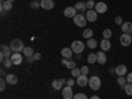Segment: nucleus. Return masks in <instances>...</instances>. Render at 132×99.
I'll use <instances>...</instances> for the list:
<instances>
[{
    "label": "nucleus",
    "mask_w": 132,
    "mask_h": 99,
    "mask_svg": "<svg viewBox=\"0 0 132 99\" xmlns=\"http://www.w3.org/2000/svg\"><path fill=\"white\" fill-rule=\"evenodd\" d=\"M11 49H12V52L13 53H20V52H23L24 50V42H23V40H20V38H15V40H12L11 41Z\"/></svg>",
    "instance_id": "nucleus-1"
},
{
    "label": "nucleus",
    "mask_w": 132,
    "mask_h": 99,
    "mask_svg": "<svg viewBox=\"0 0 132 99\" xmlns=\"http://www.w3.org/2000/svg\"><path fill=\"white\" fill-rule=\"evenodd\" d=\"M101 85H102V82L98 75H93L91 78H89V86L91 87V90H94V91L99 90L101 89Z\"/></svg>",
    "instance_id": "nucleus-2"
},
{
    "label": "nucleus",
    "mask_w": 132,
    "mask_h": 99,
    "mask_svg": "<svg viewBox=\"0 0 132 99\" xmlns=\"http://www.w3.org/2000/svg\"><path fill=\"white\" fill-rule=\"evenodd\" d=\"M83 49H85V44H83L82 41L75 40V41L71 42V50H73L75 54H81V53L83 52Z\"/></svg>",
    "instance_id": "nucleus-3"
},
{
    "label": "nucleus",
    "mask_w": 132,
    "mask_h": 99,
    "mask_svg": "<svg viewBox=\"0 0 132 99\" xmlns=\"http://www.w3.org/2000/svg\"><path fill=\"white\" fill-rule=\"evenodd\" d=\"M73 21H74V24H75L77 27L83 28V27L86 25V23H87V19H86V16H83L82 13H81V15L77 13V15L73 17Z\"/></svg>",
    "instance_id": "nucleus-4"
},
{
    "label": "nucleus",
    "mask_w": 132,
    "mask_h": 99,
    "mask_svg": "<svg viewBox=\"0 0 132 99\" xmlns=\"http://www.w3.org/2000/svg\"><path fill=\"white\" fill-rule=\"evenodd\" d=\"M12 49H11V46H7V45H2V52H0V58H2V61L4 58H11V56H12Z\"/></svg>",
    "instance_id": "nucleus-5"
},
{
    "label": "nucleus",
    "mask_w": 132,
    "mask_h": 99,
    "mask_svg": "<svg viewBox=\"0 0 132 99\" xmlns=\"http://www.w3.org/2000/svg\"><path fill=\"white\" fill-rule=\"evenodd\" d=\"M119 40H120V44H122L123 46H129L131 42H132V36L129 33H123Z\"/></svg>",
    "instance_id": "nucleus-6"
},
{
    "label": "nucleus",
    "mask_w": 132,
    "mask_h": 99,
    "mask_svg": "<svg viewBox=\"0 0 132 99\" xmlns=\"http://www.w3.org/2000/svg\"><path fill=\"white\" fill-rule=\"evenodd\" d=\"M86 19H87V21H90V23H94V21H96V19H98V12L95 9H89L86 12Z\"/></svg>",
    "instance_id": "nucleus-7"
},
{
    "label": "nucleus",
    "mask_w": 132,
    "mask_h": 99,
    "mask_svg": "<svg viewBox=\"0 0 132 99\" xmlns=\"http://www.w3.org/2000/svg\"><path fill=\"white\" fill-rule=\"evenodd\" d=\"M62 96H63V99H73V96H74L73 87H70V86L63 87L62 89Z\"/></svg>",
    "instance_id": "nucleus-8"
},
{
    "label": "nucleus",
    "mask_w": 132,
    "mask_h": 99,
    "mask_svg": "<svg viewBox=\"0 0 132 99\" xmlns=\"http://www.w3.org/2000/svg\"><path fill=\"white\" fill-rule=\"evenodd\" d=\"M63 15L66 17H69V19H73L75 15H77V9L75 7H66L65 11H63Z\"/></svg>",
    "instance_id": "nucleus-9"
},
{
    "label": "nucleus",
    "mask_w": 132,
    "mask_h": 99,
    "mask_svg": "<svg viewBox=\"0 0 132 99\" xmlns=\"http://www.w3.org/2000/svg\"><path fill=\"white\" fill-rule=\"evenodd\" d=\"M65 83H66L65 79H54V81L52 82V87H53L54 90H62Z\"/></svg>",
    "instance_id": "nucleus-10"
},
{
    "label": "nucleus",
    "mask_w": 132,
    "mask_h": 99,
    "mask_svg": "<svg viewBox=\"0 0 132 99\" xmlns=\"http://www.w3.org/2000/svg\"><path fill=\"white\" fill-rule=\"evenodd\" d=\"M77 85L78 86H81V87H85L86 85H89V78H87V77L85 75V74H81L78 78H77Z\"/></svg>",
    "instance_id": "nucleus-11"
},
{
    "label": "nucleus",
    "mask_w": 132,
    "mask_h": 99,
    "mask_svg": "<svg viewBox=\"0 0 132 99\" xmlns=\"http://www.w3.org/2000/svg\"><path fill=\"white\" fill-rule=\"evenodd\" d=\"M40 3H41V8L42 9L49 11V9L54 8V2H53V0H42V2H40Z\"/></svg>",
    "instance_id": "nucleus-12"
},
{
    "label": "nucleus",
    "mask_w": 132,
    "mask_h": 99,
    "mask_svg": "<svg viewBox=\"0 0 132 99\" xmlns=\"http://www.w3.org/2000/svg\"><path fill=\"white\" fill-rule=\"evenodd\" d=\"M115 73L119 75V77H124L127 74V66L126 65H118L116 69H115Z\"/></svg>",
    "instance_id": "nucleus-13"
},
{
    "label": "nucleus",
    "mask_w": 132,
    "mask_h": 99,
    "mask_svg": "<svg viewBox=\"0 0 132 99\" xmlns=\"http://www.w3.org/2000/svg\"><path fill=\"white\" fill-rule=\"evenodd\" d=\"M95 11L98 13H106L107 12V4L106 3H96V5H95Z\"/></svg>",
    "instance_id": "nucleus-14"
},
{
    "label": "nucleus",
    "mask_w": 132,
    "mask_h": 99,
    "mask_svg": "<svg viewBox=\"0 0 132 99\" xmlns=\"http://www.w3.org/2000/svg\"><path fill=\"white\" fill-rule=\"evenodd\" d=\"M11 60H12L13 65H20L23 62V56H21L20 53H13L12 56H11Z\"/></svg>",
    "instance_id": "nucleus-15"
},
{
    "label": "nucleus",
    "mask_w": 132,
    "mask_h": 99,
    "mask_svg": "<svg viewBox=\"0 0 132 99\" xmlns=\"http://www.w3.org/2000/svg\"><path fill=\"white\" fill-rule=\"evenodd\" d=\"M73 50H71V48H63L62 50H61V56L63 57V58H66V60H68V58H71L73 57Z\"/></svg>",
    "instance_id": "nucleus-16"
},
{
    "label": "nucleus",
    "mask_w": 132,
    "mask_h": 99,
    "mask_svg": "<svg viewBox=\"0 0 132 99\" xmlns=\"http://www.w3.org/2000/svg\"><path fill=\"white\" fill-rule=\"evenodd\" d=\"M120 28H122L123 33H132V23H129V21L123 23L122 25H120Z\"/></svg>",
    "instance_id": "nucleus-17"
},
{
    "label": "nucleus",
    "mask_w": 132,
    "mask_h": 99,
    "mask_svg": "<svg viewBox=\"0 0 132 99\" xmlns=\"http://www.w3.org/2000/svg\"><path fill=\"white\" fill-rule=\"evenodd\" d=\"M101 48H102V50H103V52H107V50L111 49V42H110V40L103 38V40L101 41Z\"/></svg>",
    "instance_id": "nucleus-18"
},
{
    "label": "nucleus",
    "mask_w": 132,
    "mask_h": 99,
    "mask_svg": "<svg viewBox=\"0 0 132 99\" xmlns=\"http://www.w3.org/2000/svg\"><path fill=\"white\" fill-rule=\"evenodd\" d=\"M12 9V3L8 0H2V13H4L5 11H11Z\"/></svg>",
    "instance_id": "nucleus-19"
},
{
    "label": "nucleus",
    "mask_w": 132,
    "mask_h": 99,
    "mask_svg": "<svg viewBox=\"0 0 132 99\" xmlns=\"http://www.w3.org/2000/svg\"><path fill=\"white\" fill-rule=\"evenodd\" d=\"M5 81H7V83H8V85H16L19 79H17V77H16L15 74H7Z\"/></svg>",
    "instance_id": "nucleus-20"
},
{
    "label": "nucleus",
    "mask_w": 132,
    "mask_h": 99,
    "mask_svg": "<svg viewBox=\"0 0 132 99\" xmlns=\"http://www.w3.org/2000/svg\"><path fill=\"white\" fill-rule=\"evenodd\" d=\"M96 60H98V62L101 63V65L106 63L107 57H106V54H104V52H103V50H101V52H98V53H96Z\"/></svg>",
    "instance_id": "nucleus-21"
},
{
    "label": "nucleus",
    "mask_w": 132,
    "mask_h": 99,
    "mask_svg": "<svg viewBox=\"0 0 132 99\" xmlns=\"http://www.w3.org/2000/svg\"><path fill=\"white\" fill-rule=\"evenodd\" d=\"M74 7H75V9H77V11H81V12H85V11L87 12V11H89V9H87L86 3H83V2H78V3H77Z\"/></svg>",
    "instance_id": "nucleus-22"
},
{
    "label": "nucleus",
    "mask_w": 132,
    "mask_h": 99,
    "mask_svg": "<svg viewBox=\"0 0 132 99\" xmlns=\"http://www.w3.org/2000/svg\"><path fill=\"white\" fill-rule=\"evenodd\" d=\"M23 53H24V56H27V57L29 58V57H33V54H35V50H33L30 46H27V48H24Z\"/></svg>",
    "instance_id": "nucleus-23"
},
{
    "label": "nucleus",
    "mask_w": 132,
    "mask_h": 99,
    "mask_svg": "<svg viewBox=\"0 0 132 99\" xmlns=\"http://www.w3.org/2000/svg\"><path fill=\"white\" fill-rule=\"evenodd\" d=\"M87 62H89V63H95V62H98V60H96V53H90L89 56H87Z\"/></svg>",
    "instance_id": "nucleus-24"
},
{
    "label": "nucleus",
    "mask_w": 132,
    "mask_h": 99,
    "mask_svg": "<svg viewBox=\"0 0 132 99\" xmlns=\"http://www.w3.org/2000/svg\"><path fill=\"white\" fill-rule=\"evenodd\" d=\"M87 46H89L90 49H95V48L98 46L96 40H94V38H89V40H87Z\"/></svg>",
    "instance_id": "nucleus-25"
},
{
    "label": "nucleus",
    "mask_w": 132,
    "mask_h": 99,
    "mask_svg": "<svg viewBox=\"0 0 132 99\" xmlns=\"http://www.w3.org/2000/svg\"><path fill=\"white\" fill-rule=\"evenodd\" d=\"M93 35H94L93 29H85V30H83V37H85L86 40H89V38H93Z\"/></svg>",
    "instance_id": "nucleus-26"
},
{
    "label": "nucleus",
    "mask_w": 132,
    "mask_h": 99,
    "mask_svg": "<svg viewBox=\"0 0 132 99\" xmlns=\"http://www.w3.org/2000/svg\"><path fill=\"white\" fill-rule=\"evenodd\" d=\"M62 63H63L65 66H68L69 69H74V68H75V62H74V61H68L66 58H63Z\"/></svg>",
    "instance_id": "nucleus-27"
},
{
    "label": "nucleus",
    "mask_w": 132,
    "mask_h": 99,
    "mask_svg": "<svg viewBox=\"0 0 132 99\" xmlns=\"http://www.w3.org/2000/svg\"><path fill=\"white\" fill-rule=\"evenodd\" d=\"M124 91H126V94H127L128 96L132 95V83H128V82H127V85L124 86Z\"/></svg>",
    "instance_id": "nucleus-28"
},
{
    "label": "nucleus",
    "mask_w": 132,
    "mask_h": 99,
    "mask_svg": "<svg viewBox=\"0 0 132 99\" xmlns=\"http://www.w3.org/2000/svg\"><path fill=\"white\" fill-rule=\"evenodd\" d=\"M2 62H3V66H4V68H8V69L13 65V62H12V60H11V58H4Z\"/></svg>",
    "instance_id": "nucleus-29"
},
{
    "label": "nucleus",
    "mask_w": 132,
    "mask_h": 99,
    "mask_svg": "<svg viewBox=\"0 0 132 99\" xmlns=\"http://www.w3.org/2000/svg\"><path fill=\"white\" fill-rule=\"evenodd\" d=\"M111 36H112V30L111 29H104L103 30V38L110 40V38H111Z\"/></svg>",
    "instance_id": "nucleus-30"
},
{
    "label": "nucleus",
    "mask_w": 132,
    "mask_h": 99,
    "mask_svg": "<svg viewBox=\"0 0 132 99\" xmlns=\"http://www.w3.org/2000/svg\"><path fill=\"white\" fill-rule=\"evenodd\" d=\"M118 83H119L120 87H123V89H124V86L127 85V78H124V77H119V78H118Z\"/></svg>",
    "instance_id": "nucleus-31"
},
{
    "label": "nucleus",
    "mask_w": 132,
    "mask_h": 99,
    "mask_svg": "<svg viewBox=\"0 0 132 99\" xmlns=\"http://www.w3.org/2000/svg\"><path fill=\"white\" fill-rule=\"evenodd\" d=\"M81 74H82V73H81V70H79V69H77V68L71 69V75H73V77H77V78H78V77H79Z\"/></svg>",
    "instance_id": "nucleus-32"
},
{
    "label": "nucleus",
    "mask_w": 132,
    "mask_h": 99,
    "mask_svg": "<svg viewBox=\"0 0 132 99\" xmlns=\"http://www.w3.org/2000/svg\"><path fill=\"white\" fill-rule=\"evenodd\" d=\"M86 5H87V9H93L95 8V3H94V0H89V2H86Z\"/></svg>",
    "instance_id": "nucleus-33"
},
{
    "label": "nucleus",
    "mask_w": 132,
    "mask_h": 99,
    "mask_svg": "<svg viewBox=\"0 0 132 99\" xmlns=\"http://www.w3.org/2000/svg\"><path fill=\"white\" fill-rule=\"evenodd\" d=\"M73 99H87V96L85 94H82V93H78V94H75L73 96Z\"/></svg>",
    "instance_id": "nucleus-34"
},
{
    "label": "nucleus",
    "mask_w": 132,
    "mask_h": 99,
    "mask_svg": "<svg viewBox=\"0 0 132 99\" xmlns=\"http://www.w3.org/2000/svg\"><path fill=\"white\" fill-rule=\"evenodd\" d=\"M7 86V81L5 79H0V91H4Z\"/></svg>",
    "instance_id": "nucleus-35"
},
{
    "label": "nucleus",
    "mask_w": 132,
    "mask_h": 99,
    "mask_svg": "<svg viewBox=\"0 0 132 99\" xmlns=\"http://www.w3.org/2000/svg\"><path fill=\"white\" fill-rule=\"evenodd\" d=\"M30 7H32L33 9H37V8L41 7V3H38V2H36V0H35V2H32V3H30Z\"/></svg>",
    "instance_id": "nucleus-36"
},
{
    "label": "nucleus",
    "mask_w": 132,
    "mask_h": 99,
    "mask_svg": "<svg viewBox=\"0 0 132 99\" xmlns=\"http://www.w3.org/2000/svg\"><path fill=\"white\" fill-rule=\"evenodd\" d=\"M115 23H116L118 25H122V24H123V19L120 17V16H116V17H115Z\"/></svg>",
    "instance_id": "nucleus-37"
},
{
    "label": "nucleus",
    "mask_w": 132,
    "mask_h": 99,
    "mask_svg": "<svg viewBox=\"0 0 132 99\" xmlns=\"http://www.w3.org/2000/svg\"><path fill=\"white\" fill-rule=\"evenodd\" d=\"M81 73H82V74H85V75H87V74H89V68H87V66H82Z\"/></svg>",
    "instance_id": "nucleus-38"
},
{
    "label": "nucleus",
    "mask_w": 132,
    "mask_h": 99,
    "mask_svg": "<svg viewBox=\"0 0 132 99\" xmlns=\"http://www.w3.org/2000/svg\"><path fill=\"white\" fill-rule=\"evenodd\" d=\"M74 83H77L73 78H70V79H68V81H66V85H68V86H70V87H73L74 86Z\"/></svg>",
    "instance_id": "nucleus-39"
},
{
    "label": "nucleus",
    "mask_w": 132,
    "mask_h": 99,
    "mask_svg": "<svg viewBox=\"0 0 132 99\" xmlns=\"http://www.w3.org/2000/svg\"><path fill=\"white\" fill-rule=\"evenodd\" d=\"M41 58V54L40 53H35V54H33V60H35V61H38Z\"/></svg>",
    "instance_id": "nucleus-40"
},
{
    "label": "nucleus",
    "mask_w": 132,
    "mask_h": 99,
    "mask_svg": "<svg viewBox=\"0 0 132 99\" xmlns=\"http://www.w3.org/2000/svg\"><path fill=\"white\" fill-rule=\"evenodd\" d=\"M126 78H127V82L128 83H132V73H128Z\"/></svg>",
    "instance_id": "nucleus-41"
},
{
    "label": "nucleus",
    "mask_w": 132,
    "mask_h": 99,
    "mask_svg": "<svg viewBox=\"0 0 132 99\" xmlns=\"http://www.w3.org/2000/svg\"><path fill=\"white\" fill-rule=\"evenodd\" d=\"M0 75H2V77H7V74H5L4 69H2V70H0Z\"/></svg>",
    "instance_id": "nucleus-42"
},
{
    "label": "nucleus",
    "mask_w": 132,
    "mask_h": 99,
    "mask_svg": "<svg viewBox=\"0 0 132 99\" xmlns=\"http://www.w3.org/2000/svg\"><path fill=\"white\" fill-rule=\"evenodd\" d=\"M90 99H101V98H99V96H96V95H93Z\"/></svg>",
    "instance_id": "nucleus-43"
},
{
    "label": "nucleus",
    "mask_w": 132,
    "mask_h": 99,
    "mask_svg": "<svg viewBox=\"0 0 132 99\" xmlns=\"http://www.w3.org/2000/svg\"><path fill=\"white\" fill-rule=\"evenodd\" d=\"M33 61H35V60H33V57H29L28 58V62H33Z\"/></svg>",
    "instance_id": "nucleus-44"
},
{
    "label": "nucleus",
    "mask_w": 132,
    "mask_h": 99,
    "mask_svg": "<svg viewBox=\"0 0 132 99\" xmlns=\"http://www.w3.org/2000/svg\"><path fill=\"white\" fill-rule=\"evenodd\" d=\"M8 2H11V3H13V2H15V0H8Z\"/></svg>",
    "instance_id": "nucleus-45"
},
{
    "label": "nucleus",
    "mask_w": 132,
    "mask_h": 99,
    "mask_svg": "<svg viewBox=\"0 0 132 99\" xmlns=\"http://www.w3.org/2000/svg\"><path fill=\"white\" fill-rule=\"evenodd\" d=\"M40 2H42V0H40Z\"/></svg>",
    "instance_id": "nucleus-46"
}]
</instances>
